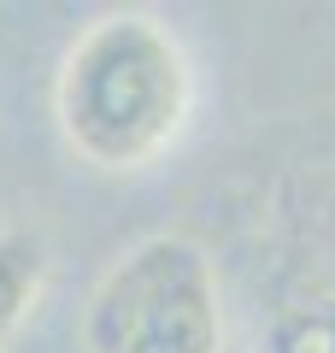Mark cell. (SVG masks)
I'll return each instance as SVG.
<instances>
[{
	"label": "cell",
	"mask_w": 335,
	"mask_h": 353,
	"mask_svg": "<svg viewBox=\"0 0 335 353\" xmlns=\"http://www.w3.org/2000/svg\"><path fill=\"white\" fill-rule=\"evenodd\" d=\"M194 71L176 30L153 12H106L71 41L53 88L59 136L94 171H141L188 124Z\"/></svg>",
	"instance_id": "cell-1"
},
{
	"label": "cell",
	"mask_w": 335,
	"mask_h": 353,
	"mask_svg": "<svg viewBox=\"0 0 335 353\" xmlns=\"http://www.w3.org/2000/svg\"><path fill=\"white\" fill-rule=\"evenodd\" d=\"M83 353H223V289L212 253L183 230L124 248L88 289Z\"/></svg>",
	"instance_id": "cell-2"
},
{
	"label": "cell",
	"mask_w": 335,
	"mask_h": 353,
	"mask_svg": "<svg viewBox=\"0 0 335 353\" xmlns=\"http://www.w3.org/2000/svg\"><path fill=\"white\" fill-rule=\"evenodd\" d=\"M41 289H48V248H41V236H30L18 224H0V347L36 312Z\"/></svg>",
	"instance_id": "cell-3"
},
{
	"label": "cell",
	"mask_w": 335,
	"mask_h": 353,
	"mask_svg": "<svg viewBox=\"0 0 335 353\" xmlns=\"http://www.w3.org/2000/svg\"><path fill=\"white\" fill-rule=\"evenodd\" d=\"M259 353H335V294L283 306L259 336Z\"/></svg>",
	"instance_id": "cell-4"
}]
</instances>
